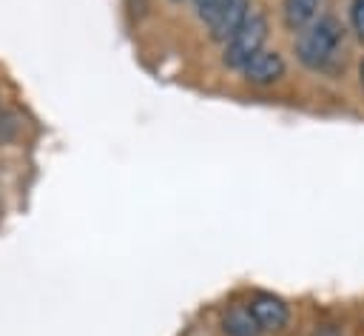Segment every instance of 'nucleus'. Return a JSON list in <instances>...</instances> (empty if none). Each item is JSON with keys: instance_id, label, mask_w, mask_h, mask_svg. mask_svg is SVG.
I'll use <instances>...</instances> for the list:
<instances>
[{"instance_id": "f257e3e1", "label": "nucleus", "mask_w": 364, "mask_h": 336, "mask_svg": "<svg viewBox=\"0 0 364 336\" xmlns=\"http://www.w3.org/2000/svg\"><path fill=\"white\" fill-rule=\"evenodd\" d=\"M341 43H344L341 23L336 17H318L307 26V31H301V37L296 43V54L307 68L318 71L336 60Z\"/></svg>"}, {"instance_id": "f03ea898", "label": "nucleus", "mask_w": 364, "mask_h": 336, "mask_svg": "<svg viewBox=\"0 0 364 336\" xmlns=\"http://www.w3.org/2000/svg\"><path fill=\"white\" fill-rule=\"evenodd\" d=\"M264 40H267V20H264L262 11H250L245 17V23L236 28V34L225 43V57H222L225 65L242 71L245 63L262 51Z\"/></svg>"}, {"instance_id": "7ed1b4c3", "label": "nucleus", "mask_w": 364, "mask_h": 336, "mask_svg": "<svg viewBox=\"0 0 364 336\" xmlns=\"http://www.w3.org/2000/svg\"><path fill=\"white\" fill-rule=\"evenodd\" d=\"M247 14H250V0H222L216 6V11L208 17L210 37L219 43H228L236 34V28L245 23Z\"/></svg>"}, {"instance_id": "20e7f679", "label": "nucleus", "mask_w": 364, "mask_h": 336, "mask_svg": "<svg viewBox=\"0 0 364 336\" xmlns=\"http://www.w3.org/2000/svg\"><path fill=\"white\" fill-rule=\"evenodd\" d=\"M256 325L262 333H273V330H282L290 319V310L284 305V299L273 296V293H256L250 302H247Z\"/></svg>"}, {"instance_id": "39448f33", "label": "nucleus", "mask_w": 364, "mask_h": 336, "mask_svg": "<svg viewBox=\"0 0 364 336\" xmlns=\"http://www.w3.org/2000/svg\"><path fill=\"white\" fill-rule=\"evenodd\" d=\"M284 71H287L284 57L279 51H264V48L256 57H250L245 63V68H242L245 80L253 83V85H273V83H279L284 77Z\"/></svg>"}, {"instance_id": "423d86ee", "label": "nucleus", "mask_w": 364, "mask_h": 336, "mask_svg": "<svg viewBox=\"0 0 364 336\" xmlns=\"http://www.w3.org/2000/svg\"><path fill=\"white\" fill-rule=\"evenodd\" d=\"M321 3H324V0H284V6H282L284 26H287L290 31H301V28H307V26L316 20Z\"/></svg>"}, {"instance_id": "0eeeda50", "label": "nucleus", "mask_w": 364, "mask_h": 336, "mask_svg": "<svg viewBox=\"0 0 364 336\" xmlns=\"http://www.w3.org/2000/svg\"><path fill=\"white\" fill-rule=\"evenodd\" d=\"M222 330H225V336H259V333H262L247 305L230 308V310L222 316Z\"/></svg>"}, {"instance_id": "6e6552de", "label": "nucleus", "mask_w": 364, "mask_h": 336, "mask_svg": "<svg viewBox=\"0 0 364 336\" xmlns=\"http://www.w3.org/2000/svg\"><path fill=\"white\" fill-rule=\"evenodd\" d=\"M350 23H353L355 34L364 40V0H353L350 3Z\"/></svg>"}, {"instance_id": "1a4fd4ad", "label": "nucleus", "mask_w": 364, "mask_h": 336, "mask_svg": "<svg viewBox=\"0 0 364 336\" xmlns=\"http://www.w3.org/2000/svg\"><path fill=\"white\" fill-rule=\"evenodd\" d=\"M193 3H196V9H199V14H202V17L208 20V17H210V14L216 11V6H219L222 0H193Z\"/></svg>"}, {"instance_id": "9d476101", "label": "nucleus", "mask_w": 364, "mask_h": 336, "mask_svg": "<svg viewBox=\"0 0 364 336\" xmlns=\"http://www.w3.org/2000/svg\"><path fill=\"white\" fill-rule=\"evenodd\" d=\"M358 74H361V83H364V63H361V68H358Z\"/></svg>"}, {"instance_id": "9b49d317", "label": "nucleus", "mask_w": 364, "mask_h": 336, "mask_svg": "<svg viewBox=\"0 0 364 336\" xmlns=\"http://www.w3.org/2000/svg\"><path fill=\"white\" fill-rule=\"evenodd\" d=\"M321 336H336V333H333V330H324V333H321Z\"/></svg>"}]
</instances>
